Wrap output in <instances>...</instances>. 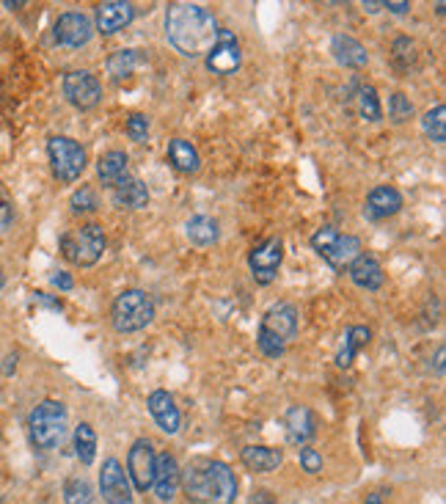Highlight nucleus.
<instances>
[{
  "label": "nucleus",
  "instance_id": "1",
  "mask_svg": "<svg viewBox=\"0 0 446 504\" xmlns=\"http://www.w3.org/2000/svg\"><path fill=\"white\" fill-rule=\"evenodd\" d=\"M165 36L185 59H199L212 50L218 23L199 4H172L165 12Z\"/></svg>",
  "mask_w": 446,
  "mask_h": 504
},
{
  "label": "nucleus",
  "instance_id": "2",
  "mask_svg": "<svg viewBox=\"0 0 446 504\" xmlns=\"http://www.w3.org/2000/svg\"><path fill=\"white\" fill-rule=\"evenodd\" d=\"M295 331H298V312H295V306H290V303L270 306L267 314L259 322V336H256L259 350L265 356H270V359H278L287 350Z\"/></svg>",
  "mask_w": 446,
  "mask_h": 504
},
{
  "label": "nucleus",
  "instance_id": "3",
  "mask_svg": "<svg viewBox=\"0 0 446 504\" xmlns=\"http://www.w3.org/2000/svg\"><path fill=\"white\" fill-rule=\"evenodd\" d=\"M67 422H70V414L64 403L59 400L39 403L28 416V433L36 450H55L67 435Z\"/></svg>",
  "mask_w": 446,
  "mask_h": 504
},
{
  "label": "nucleus",
  "instance_id": "4",
  "mask_svg": "<svg viewBox=\"0 0 446 504\" xmlns=\"http://www.w3.org/2000/svg\"><path fill=\"white\" fill-rule=\"evenodd\" d=\"M114 328L122 333H135L154 320V301L144 290H125L110 309Z\"/></svg>",
  "mask_w": 446,
  "mask_h": 504
},
{
  "label": "nucleus",
  "instance_id": "5",
  "mask_svg": "<svg viewBox=\"0 0 446 504\" xmlns=\"http://www.w3.org/2000/svg\"><path fill=\"white\" fill-rule=\"evenodd\" d=\"M311 248L330 265V267H350L353 259L361 257V240L353 235H339L333 227H322L317 229V235L311 238Z\"/></svg>",
  "mask_w": 446,
  "mask_h": 504
},
{
  "label": "nucleus",
  "instance_id": "6",
  "mask_svg": "<svg viewBox=\"0 0 446 504\" xmlns=\"http://www.w3.org/2000/svg\"><path fill=\"white\" fill-rule=\"evenodd\" d=\"M105 243L107 240H105L102 227H97V223H86V227L61 238V251L70 262H75L80 267H91L105 254Z\"/></svg>",
  "mask_w": 446,
  "mask_h": 504
},
{
  "label": "nucleus",
  "instance_id": "7",
  "mask_svg": "<svg viewBox=\"0 0 446 504\" xmlns=\"http://www.w3.org/2000/svg\"><path fill=\"white\" fill-rule=\"evenodd\" d=\"M47 154H50V165L52 174L61 182H75L83 168H86V152L78 141L67 138V135H55L47 141Z\"/></svg>",
  "mask_w": 446,
  "mask_h": 504
},
{
  "label": "nucleus",
  "instance_id": "8",
  "mask_svg": "<svg viewBox=\"0 0 446 504\" xmlns=\"http://www.w3.org/2000/svg\"><path fill=\"white\" fill-rule=\"evenodd\" d=\"M243 64V52H240V42L235 39L232 31H223L218 28L215 44L207 52V67L215 75H235Z\"/></svg>",
  "mask_w": 446,
  "mask_h": 504
},
{
  "label": "nucleus",
  "instance_id": "9",
  "mask_svg": "<svg viewBox=\"0 0 446 504\" xmlns=\"http://www.w3.org/2000/svg\"><path fill=\"white\" fill-rule=\"evenodd\" d=\"M99 490H102V499L107 504H133V488H130L127 471L116 458H107L102 463Z\"/></svg>",
  "mask_w": 446,
  "mask_h": 504
},
{
  "label": "nucleus",
  "instance_id": "10",
  "mask_svg": "<svg viewBox=\"0 0 446 504\" xmlns=\"http://www.w3.org/2000/svg\"><path fill=\"white\" fill-rule=\"evenodd\" d=\"M284 259V243L282 238H267L265 243H259L251 257H248V265L254 270V278L259 285H270L275 273H278V265Z\"/></svg>",
  "mask_w": 446,
  "mask_h": 504
},
{
  "label": "nucleus",
  "instance_id": "11",
  "mask_svg": "<svg viewBox=\"0 0 446 504\" xmlns=\"http://www.w3.org/2000/svg\"><path fill=\"white\" fill-rule=\"evenodd\" d=\"M154 463H157V455H154L152 441L138 438V441L133 443L130 455H127V474H130L135 490H149V488H152V480H154Z\"/></svg>",
  "mask_w": 446,
  "mask_h": 504
},
{
  "label": "nucleus",
  "instance_id": "12",
  "mask_svg": "<svg viewBox=\"0 0 446 504\" xmlns=\"http://www.w3.org/2000/svg\"><path fill=\"white\" fill-rule=\"evenodd\" d=\"M52 36H55V42H59L61 47L78 50V47H83V44L91 42L94 23L86 14H80V12H67V14L59 17V23H55Z\"/></svg>",
  "mask_w": 446,
  "mask_h": 504
},
{
  "label": "nucleus",
  "instance_id": "13",
  "mask_svg": "<svg viewBox=\"0 0 446 504\" xmlns=\"http://www.w3.org/2000/svg\"><path fill=\"white\" fill-rule=\"evenodd\" d=\"M64 94H67V99H70L75 107L91 110V107L102 99V86H99V80H97L91 72L78 70V72H70V75L64 78Z\"/></svg>",
  "mask_w": 446,
  "mask_h": 504
},
{
  "label": "nucleus",
  "instance_id": "14",
  "mask_svg": "<svg viewBox=\"0 0 446 504\" xmlns=\"http://www.w3.org/2000/svg\"><path fill=\"white\" fill-rule=\"evenodd\" d=\"M207 471V485H209V501L212 504H235L237 496V480L232 474V469L220 461L204 463Z\"/></svg>",
  "mask_w": 446,
  "mask_h": 504
},
{
  "label": "nucleus",
  "instance_id": "15",
  "mask_svg": "<svg viewBox=\"0 0 446 504\" xmlns=\"http://www.w3.org/2000/svg\"><path fill=\"white\" fill-rule=\"evenodd\" d=\"M180 480H182V471H180V463L174 455H157V463H154V480H152V488L157 493L160 501H172L177 488H180Z\"/></svg>",
  "mask_w": 446,
  "mask_h": 504
},
{
  "label": "nucleus",
  "instance_id": "16",
  "mask_svg": "<svg viewBox=\"0 0 446 504\" xmlns=\"http://www.w3.org/2000/svg\"><path fill=\"white\" fill-rule=\"evenodd\" d=\"M146 406H149V414H152V419L157 422V427H160L163 433H169V435L180 433L182 416H180V411H177V406H174V400H172L169 391H163V388L152 391L149 400H146Z\"/></svg>",
  "mask_w": 446,
  "mask_h": 504
},
{
  "label": "nucleus",
  "instance_id": "17",
  "mask_svg": "<svg viewBox=\"0 0 446 504\" xmlns=\"http://www.w3.org/2000/svg\"><path fill=\"white\" fill-rule=\"evenodd\" d=\"M135 17L133 4H125V0H107V4L97 6V28L99 33L110 36V33H119L122 28H127Z\"/></svg>",
  "mask_w": 446,
  "mask_h": 504
},
{
  "label": "nucleus",
  "instance_id": "18",
  "mask_svg": "<svg viewBox=\"0 0 446 504\" xmlns=\"http://www.w3.org/2000/svg\"><path fill=\"white\" fill-rule=\"evenodd\" d=\"M330 52H333V59H337L342 67H350V70H361V67H367V61H369V52H367V47H364L358 39L345 36V33L333 36Z\"/></svg>",
  "mask_w": 446,
  "mask_h": 504
},
{
  "label": "nucleus",
  "instance_id": "19",
  "mask_svg": "<svg viewBox=\"0 0 446 504\" xmlns=\"http://www.w3.org/2000/svg\"><path fill=\"white\" fill-rule=\"evenodd\" d=\"M400 207H403V196H400L392 185H380V188H375V191L367 196L364 212H367L372 220H380V218H388V215H397Z\"/></svg>",
  "mask_w": 446,
  "mask_h": 504
},
{
  "label": "nucleus",
  "instance_id": "20",
  "mask_svg": "<svg viewBox=\"0 0 446 504\" xmlns=\"http://www.w3.org/2000/svg\"><path fill=\"white\" fill-rule=\"evenodd\" d=\"M284 433H287V441L293 446H303L314 435V416H311V411L303 408V406H293L284 414Z\"/></svg>",
  "mask_w": 446,
  "mask_h": 504
},
{
  "label": "nucleus",
  "instance_id": "21",
  "mask_svg": "<svg viewBox=\"0 0 446 504\" xmlns=\"http://www.w3.org/2000/svg\"><path fill=\"white\" fill-rule=\"evenodd\" d=\"M97 174L102 180L105 188H116L127 180V154L114 149V152H105L97 160Z\"/></svg>",
  "mask_w": 446,
  "mask_h": 504
},
{
  "label": "nucleus",
  "instance_id": "22",
  "mask_svg": "<svg viewBox=\"0 0 446 504\" xmlns=\"http://www.w3.org/2000/svg\"><path fill=\"white\" fill-rule=\"evenodd\" d=\"M348 270H350L353 282L364 290H380L383 287V267L375 257L361 254L358 259H353V265Z\"/></svg>",
  "mask_w": 446,
  "mask_h": 504
},
{
  "label": "nucleus",
  "instance_id": "23",
  "mask_svg": "<svg viewBox=\"0 0 446 504\" xmlns=\"http://www.w3.org/2000/svg\"><path fill=\"white\" fill-rule=\"evenodd\" d=\"M240 458L246 463V469H251L256 474H267V471L282 466V453L270 450V446H246Z\"/></svg>",
  "mask_w": 446,
  "mask_h": 504
},
{
  "label": "nucleus",
  "instance_id": "24",
  "mask_svg": "<svg viewBox=\"0 0 446 504\" xmlns=\"http://www.w3.org/2000/svg\"><path fill=\"white\" fill-rule=\"evenodd\" d=\"M114 201L122 210H141L149 201V191L141 180H125L122 185L114 188Z\"/></svg>",
  "mask_w": 446,
  "mask_h": 504
},
{
  "label": "nucleus",
  "instance_id": "25",
  "mask_svg": "<svg viewBox=\"0 0 446 504\" xmlns=\"http://www.w3.org/2000/svg\"><path fill=\"white\" fill-rule=\"evenodd\" d=\"M169 160H172V165L177 168V172H182V174L199 172V163H201L196 146L190 141H182V138H174L169 144Z\"/></svg>",
  "mask_w": 446,
  "mask_h": 504
},
{
  "label": "nucleus",
  "instance_id": "26",
  "mask_svg": "<svg viewBox=\"0 0 446 504\" xmlns=\"http://www.w3.org/2000/svg\"><path fill=\"white\" fill-rule=\"evenodd\" d=\"M369 328H364V325H353V328H348V333H345V342H342V348H339V353H337V364L345 369V367H350L353 364V359H356V353L369 342Z\"/></svg>",
  "mask_w": 446,
  "mask_h": 504
},
{
  "label": "nucleus",
  "instance_id": "27",
  "mask_svg": "<svg viewBox=\"0 0 446 504\" xmlns=\"http://www.w3.org/2000/svg\"><path fill=\"white\" fill-rule=\"evenodd\" d=\"M188 240L193 246H212L218 240V220L207 215H196L188 220Z\"/></svg>",
  "mask_w": 446,
  "mask_h": 504
},
{
  "label": "nucleus",
  "instance_id": "28",
  "mask_svg": "<svg viewBox=\"0 0 446 504\" xmlns=\"http://www.w3.org/2000/svg\"><path fill=\"white\" fill-rule=\"evenodd\" d=\"M75 455L83 466H91L97 458V433L86 422L78 425V430H75Z\"/></svg>",
  "mask_w": 446,
  "mask_h": 504
},
{
  "label": "nucleus",
  "instance_id": "29",
  "mask_svg": "<svg viewBox=\"0 0 446 504\" xmlns=\"http://www.w3.org/2000/svg\"><path fill=\"white\" fill-rule=\"evenodd\" d=\"M422 130L432 144H443L446 141V107L435 105L432 110H427L422 119Z\"/></svg>",
  "mask_w": 446,
  "mask_h": 504
},
{
  "label": "nucleus",
  "instance_id": "30",
  "mask_svg": "<svg viewBox=\"0 0 446 504\" xmlns=\"http://www.w3.org/2000/svg\"><path fill=\"white\" fill-rule=\"evenodd\" d=\"M185 493L193 501H209V485H207L204 466H193L185 471Z\"/></svg>",
  "mask_w": 446,
  "mask_h": 504
},
{
  "label": "nucleus",
  "instance_id": "31",
  "mask_svg": "<svg viewBox=\"0 0 446 504\" xmlns=\"http://www.w3.org/2000/svg\"><path fill=\"white\" fill-rule=\"evenodd\" d=\"M356 105H358V114H361L367 122H380L383 110H380V102H377V91H375L372 86H361V89H358Z\"/></svg>",
  "mask_w": 446,
  "mask_h": 504
},
{
  "label": "nucleus",
  "instance_id": "32",
  "mask_svg": "<svg viewBox=\"0 0 446 504\" xmlns=\"http://www.w3.org/2000/svg\"><path fill=\"white\" fill-rule=\"evenodd\" d=\"M135 64H138L135 50H119V52H114V55L107 59V72L114 75L116 80H122V78L133 75Z\"/></svg>",
  "mask_w": 446,
  "mask_h": 504
},
{
  "label": "nucleus",
  "instance_id": "33",
  "mask_svg": "<svg viewBox=\"0 0 446 504\" xmlns=\"http://www.w3.org/2000/svg\"><path fill=\"white\" fill-rule=\"evenodd\" d=\"M64 499H67V504H91L94 490H91V485L86 480L75 477V480H70L64 485Z\"/></svg>",
  "mask_w": 446,
  "mask_h": 504
},
{
  "label": "nucleus",
  "instance_id": "34",
  "mask_svg": "<svg viewBox=\"0 0 446 504\" xmlns=\"http://www.w3.org/2000/svg\"><path fill=\"white\" fill-rule=\"evenodd\" d=\"M388 114H392V119L397 125H403L413 117V105L403 91H397V94H392V102H388Z\"/></svg>",
  "mask_w": 446,
  "mask_h": 504
},
{
  "label": "nucleus",
  "instance_id": "35",
  "mask_svg": "<svg viewBox=\"0 0 446 504\" xmlns=\"http://www.w3.org/2000/svg\"><path fill=\"white\" fill-rule=\"evenodd\" d=\"M127 135L133 138V141H146V135H149V119L146 117H141V114H135V117H130L127 119Z\"/></svg>",
  "mask_w": 446,
  "mask_h": 504
},
{
  "label": "nucleus",
  "instance_id": "36",
  "mask_svg": "<svg viewBox=\"0 0 446 504\" xmlns=\"http://www.w3.org/2000/svg\"><path fill=\"white\" fill-rule=\"evenodd\" d=\"M298 458H301L303 471H309V474H317V471L322 469V458H320L317 450H309V446H301V450H298Z\"/></svg>",
  "mask_w": 446,
  "mask_h": 504
},
{
  "label": "nucleus",
  "instance_id": "37",
  "mask_svg": "<svg viewBox=\"0 0 446 504\" xmlns=\"http://www.w3.org/2000/svg\"><path fill=\"white\" fill-rule=\"evenodd\" d=\"M395 59H397V67L400 70H408V64H411V59H413V44H411V39H397L395 42Z\"/></svg>",
  "mask_w": 446,
  "mask_h": 504
},
{
  "label": "nucleus",
  "instance_id": "38",
  "mask_svg": "<svg viewBox=\"0 0 446 504\" xmlns=\"http://www.w3.org/2000/svg\"><path fill=\"white\" fill-rule=\"evenodd\" d=\"M72 207L80 212V210H97V196L91 188H80L75 196H72Z\"/></svg>",
  "mask_w": 446,
  "mask_h": 504
},
{
  "label": "nucleus",
  "instance_id": "39",
  "mask_svg": "<svg viewBox=\"0 0 446 504\" xmlns=\"http://www.w3.org/2000/svg\"><path fill=\"white\" fill-rule=\"evenodd\" d=\"M52 285L61 287V290H72V278H70L67 273H55V275H52Z\"/></svg>",
  "mask_w": 446,
  "mask_h": 504
},
{
  "label": "nucleus",
  "instance_id": "40",
  "mask_svg": "<svg viewBox=\"0 0 446 504\" xmlns=\"http://www.w3.org/2000/svg\"><path fill=\"white\" fill-rule=\"evenodd\" d=\"M383 9L395 12V14H405L411 9V4H408V0H400V4H383Z\"/></svg>",
  "mask_w": 446,
  "mask_h": 504
},
{
  "label": "nucleus",
  "instance_id": "41",
  "mask_svg": "<svg viewBox=\"0 0 446 504\" xmlns=\"http://www.w3.org/2000/svg\"><path fill=\"white\" fill-rule=\"evenodd\" d=\"M364 12H369V14H375V12H380L383 9V4H377V0H369V4H367V0H364Z\"/></svg>",
  "mask_w": 446,
  "mask_h": 504
},
{
  "label": "nucleus",
  "instance_id": "42",
  "mask_svg": "<svg viewBox=\"0 0 446 504\" xmlns=\"http://www.w3.org/2000/svg\"><path fill=\"white\" fill-rule=\"evenodd\" d=\"M6 220H9V207L0 201V227H6Z\"/></svg>",
  "mask_w": 446,
  "mask_h": 504
},
{
  "label": "nucleus",
  "instance_id": "43",
  "mask_svg": "<svg viewBox=\"0 0 446 504\" xmlns=\"http://www.w3.org/2000/svg\"><path fill=\"white\" fill-rule=\"evenodd\" d=\"M367 504H383V501H380V493H372V496L367 499Z\"/></svg>",
  "mask_w": 446,
  "mask_h": 504
},
{
  "label": "nucleus",
  "instance_id": "44",
  "mask_svg": "<svg viewBox=\"0 0 446 504\" xmlns=\"http://www.w3.org/2000/svg\"><path fill=\"white\" fill-rule=\"evenodd\" d=\"M0 285H4V278H0Z\"/></svg>",
  "mask_w": 446,
  "mask_h": 504
}]
</instances>
